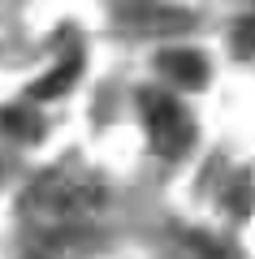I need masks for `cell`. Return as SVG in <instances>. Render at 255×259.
Listing matches in <instances>:
<instances>
[{
	"label": "cell",
	"instance_id": "2",
	"mask_svg": "<svg viewBox=\"0 0 255 259\" xmlns=\"http://www.w3.org/2000/svg\"><path fill=\"white\" fill-rule=\"evenodd\" d=\"M138 100H143V121H147V134H152V147L160 151V156H182L195 143L191 112H186L169 91H152V87H147Z\"/></svg>",
	"mask_w": 255,
	"mask_h": 259
},
{
	"label": "cell",
	"instance_id": "5",
	"mask_svg": "<svg viewBox=\"0 0 255 259\" xmlns=\"http://www.w3.org/2000/svg\"><path fill=\"white\" fill-rule=\"evenodd\" d=\"M0 130L13 134V139H35L44 125H39V117H30V108H5L0 112Z\"/></svg>",
	"mask_w": 255,
	"mask_h": 259
},
{
	"label": "cell",
	"instance_id": "3",
	"mask_svg": "<svg viewBox=\"0 0 255 259\" xmlns=\"http://www.w3.org/2000/svg\"><path fill=\"white\" fill-rule=\"evenodd\" d=\"M160 69L177 87H203L208 82V61L199 52H191V48H169V52H160Z\"/></svg>",
	"mask_w": 255,
	"mask_h": 259
},
{
	"label": "cell",
	"instance_id": "1",
	"mask_svg": "<svg viewBox=\"0 0 255 259\" xmlns=\"http://www.w3.org/2000/svg\"><path fill=\"white\" fill-rule=\"evenodd\" d=\"M104 203H108V190L91 173H78V168H52L22 194V212L52 242L74 233L87 216L104 212Z\"/></svg>",
	"mask_w": 255,
	"mask_h": 259
},
{
	"label": "cell",
	"instance_id": "4",
	"mask_svg": "<svg viewBox=\"0 0 255 259\" xmlns=\"http://www.w3.org/2000/svg\"><path fill=\"white\" fill-rule=\"evenodd\" d=\"M78 65H82V56H78V52H69V61H61V65H56V69H52L48 78H39V82L30 87V95H35V100L61 95L65 87H74V78H78Z\"/></svg>",
	"mask_w": 255,
	"mask_h": 259
}]
</instances>
